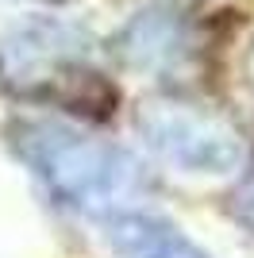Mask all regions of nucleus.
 Masks as SVG:
<instances>
[{
    "instance_id": "nucleus-1",
    "label": "nucleus",
    "mask_w": 254,
    "mask_h": 258,
    "mask_svg": "<svg viewBox=\"0 0 254 258\" xmlns=\"http://www.w3.org/2000/svg\"><path fill=\"white\" fill-rule=\"evenodd\" d=\"M8 143L23 166L39 177L42 189L74 212L104 220L112 212L135 208V201L150 185L143 162L127 147L100 139L96 131H85L66 119H12Z\"/></svg>"
},
{
    "instance_id": "nucleus-2",
    "label": "nucleus",
    "mask_w": 254,
    "mask_h": 258,
    "mask_svg": "<svg viewBox=\"0 0 254 258\" xmlns=\"http://www.w3.org/2000/svg\"><path fill=\"white\" fill-rule=\"evenodd\" d=\"M135 127L154 158L173 166L177 173L227 177L246 158V139L235 127V119L181 97H158L143 104Z\"/></svg>"
},
{
    "instance_id": "nucleus-3",
    "label": "nucleus",
    "mask_w": 254,
    "mask_h": 258,
    "mask_svg": "<svg viewBox=\"0 0 254 258\" xmlns=\"http://www.w3.org/2000/svg\"><path fill=\"white\" fill-rule=\"evenodd\" d=\"M93 39L58 20H31L0 39V85L27 100L70 97V81L93 77Z\"/></svg>"
},
{
    "instance_id": "nucleus-4",
    "label": "nucleus",
    "mask_w": 254,
    "mask_h": 258,
    "mask_svg": "<svg viewBox=\"0 0 254 258\" xmlns=\"http://www.w3.org/2000/svg\"><path fill=\"white\" fill-rule=\"evenodd\" d=\"M116 54L127 70L143 74H173L193 58L189 27L169 12H147L131 20L116 39Z\"/></svg>"
},
{
    "instance_id": "nucleus-5",
    "label": "nucleus",
    "mask_w": 254,
    "mask_h": 258,
    "mask_svg": "<svg viewBox=\"0 0 254 258\" xmlns=\"http://www.w3.org/2000/svg\"><path fill=\"white\" fill-rule=\"evenodd\" d=\"M104 239L116 258H208L201 243H193L177 224L143 208L104 216Z\"/></svg>"
},
{
    "instance_id": "nucleus-6",
    "label": "nucleus",
    "mask_w": 254,
    "mask_h": 258,
    "mask_svg": "<svg viewBox=\"0 0 254 258\" xmlns=\"http://www.w3.org/2000/svg\"><path fill=\"white\" fill-rule=\"evenodd\" d=\"M231 216L246 227V231H254V181H246L243 189L235 193V201H231Z\"/></svg>"
},
{
    "instance_id": "nucleus-7",
    "label": "nucleus",
    "mask_w": 254,
    "mask_h": 258,
    "mask_svg": "<svg viewBox=\"0 0 254 258\" xmlns=\"http://www.w3.org/2000/svg\"><path fill=\"white\" fill-rule=\"evenodd\" d=\"M243 74H246V85H250V93H254V43H250V50H246V62H243Z\"/></svg>"
}]
</instances>
